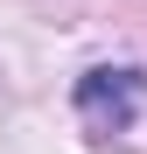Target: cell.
<instances>
[{"mask_svg":"<svg viewBox=\"0 0 147 154\" xmlns=\"http://www.w3.org/2000/svg\"><path fill=\"white\" fill-rule=\"evenodd\" d=\"M140 70H84L77 77V119L91 126V133H126L133 112H140Z\"/></svg>","mask_w":147,"mask_h":154,"instance_id":"obj_1","label":"cell"}]
</instances>
